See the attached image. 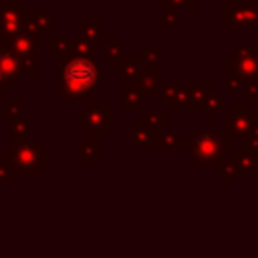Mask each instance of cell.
<instances>
[{"instance_id":"6da1fadb","label":"cell","mask_w":258,"mask_h":258,"mask_svg":"<svg viewBox=\"0 0 258 258\" xmlns=\"http://www.w3.org/2000/svg\"><path fill=\"white\" fill-rule=\"evenodd\" d=\"M95 81V69L91 62H85V60H75L69 69H67V75H64V83L75 89V91H81V89H87L91 87Z\"/></svg>"}]
</instances>
